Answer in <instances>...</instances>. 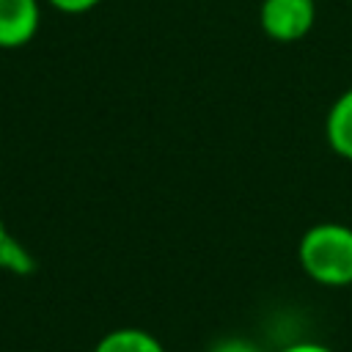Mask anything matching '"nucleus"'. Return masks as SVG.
<instances>
[{"mask_svg":"<svg viewBox=\"0 0 352 352\" xmlns=\"http://www.w3.org/2000/svg\"><path fill=\"white\" fill-rule=\"evenodd\" d=\"M38 0H0V50L25 47L38 33Z\"/></svg>","mask_w":352,"mask_h":352,"instance_id":"3","label":"nucleus"},{"mask_svg":"<svg viewBox=\"0 0 352 352\" xmlns=\"http://www.w3.org/2000/svg\"><path fill=\"white\" fill-rule=\"evenodd\" d=\"M324 138L338 157L352 160V88H346L330 104L324 118Z\"/></svg>","mask_w":352,"mask_h":352,"instance_id":"4","label":"nucleus"},{"mask_svg":"<svg viewBox=\"0 0 352 352\" xmlns=\"http://www.w3.org/2000/svg\"><path fill=\"white\" fill-rule=\"evenodd\" d=\"M278 352H333V349L319 344V341H294V344H289V346H283Z\"/></svg>","mask_w":352,"mask_h":352,"instance_id":"9","label":"nucleus"},{"mask_svg":"<svg viewBox=\"0 0 352 352\" xmlns=\"http://www.w3.org/2000/svg\"><path fill=\"white\" fill-rule=\"evenodd\" d=\"M258 22L275 41H300L316 22V0H261Z\"/></svg>","mask_w":352,"mask_h":352,"instance_id":"2","label":"nucleus"},{"mask_svg":"<svg viewBox=\"0 0 352 352\" xmlns=\"http://www.w3.org/2000/svg\"><path fill=\"white\" fill-rule=\"evenodd\" d=\"M302 272L322 286L352 283V226L316 223L302 231L297 245Z\"/></svg>","mask_w":352,"mask_h":352,"instance_id":"1","label":"nucleus"},{"mask_svg":"<svg viewBox=\"0 0 352 352\" xmlns=\"http://www.w3.org/2000/svg\"><path fill=\"white\" fill-rule=\"evenodd\" d=\"M47 3L60 14H85V11L96 8L102 0H47Z\"/></svg>","mask_w":352,"mask_h":352,"instance_id":"7","label":"nucleus"},{"mask_svg":"<svg viewBox=\"0 0 352 352\" xmlns=\"http://www.w3.org/2000/svg\"><path fill=\"white\" fill-rule=\"evenodd\" d=\"M209 352H261V349L256 344H250L248 338H223Z\"/></svg>","mask_w":352,"mask_h":352,"instance_id":"8","label":"nucleus"},{"mask_svg":"<svg viewBox=\"0 0 352 352\" xmlns=\"http://www.w3.org/2000/svg\"><path fill=\"white\" fill-rule=\"evenodd\" d=\"M0 267L14 272V275H28L33 272L36 261L30 258V253L11 236V231H6V223L0 217Z\"/></svg>","mask_w":352,"mask_h":352,"instance_id":"6","label":"nucleus"},{"mask_svg":"<svg viewBox=\"0 0 352 352\" xmlns=\"http://www.w3.org/2000/svg\"><path fill=\"white\" fill-rule=\"evenodd\" d=\"M94 352H165L162 341L140 327H118L99 338Z\"/></svg>","mask_w":352,"mask_h":352,"instance_id":"5","label":"nucleus"}]
</instances>
